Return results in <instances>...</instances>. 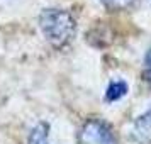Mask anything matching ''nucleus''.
I'll return each mask as SVG.
<instances>
[{"instance_id": "obj_3", "label": "nucleus", "mask_w": 151, "mask_h": 144, "mask_svg": "<svg viewBox=\"0 0 151 144\" xmlns=\"http://www.w3.org/2000/svg\"><path fill=\"white\" fill-rule=\"evenodd\" d=\"M132 137L139 144L151 143V109L136 119V122L132 125Z\"/></svg>"}, {"instance_id": "obj_2", "label": "nucleus", "mask_w": 151, "mask_h": 144, "mask_svg": "<svg viewBox=\"0 0 151 144\" xmlns=\"http://www.w3.org/2000/svg\"><path fill=\"white\" fill-rule=\"evenodd\" d=\"M78 144H117V139L104 120L90 119L78 132Z\"/></svg>"}, {"instance_id": "obj_7", "label": "nucleus", "mask_w": 151, "mask_h": 144, "mask_svg": "<svg viewBox=\"0 0 151 144\" xmlns=\"http://www.w3.org/2000/svg\"><path fill=\"white\" fill-rule=\"evenodd\" d=\"M144 76L151 83V49L146 53V58H144Z\"/></svg>"}, {"instance_id": "obj_6", "label": "nucleus", "mask_w": 151, "mask_h": 144, "mask_svg": "<svg viewBox=\"0 0 151 144\" xmlns=\"http://www.w3.org/2000/svg\"><path fill=\"white\" fill-rule=\"evenodd\" d=\"M100 2L110 10H126L136 4V0H100Z\"/></svg>"}, {"instance_id": "obj_4", "label": "nucleus", "mask_w": 151, "mask_h": 144, "mask_svg": "<svg viewBox=\"0 0 151 144\" xmlns=\"http://www.w3.org/2000/svg\"><path fill=\"white\" fill-rule=\"evenodd\" d=\"M126 93H127V83L122 82V80H117V82H112L109 85L107 93H105V98L109 102H116L119 98H122Z\"/></svg>"}, {"instance_id": "obj_1", "label": "nucleus", "mask_w": 151, "mask_h": 144, "mask_svg": "<svg viewBox=\"0 0 151 144\" xmlns=\"http://www.w3.org/2000/svg\"><path fill=\"white\" fill-rule=\"evenodd\" d=\"M39 27L44 37L55 48L66 46L76 32V22L73 15L61 9H46L39 15Z\"/></svg>"}, {"instance_id": "obj_5", "label": "nucleus", "mask_w": 151, "mask_h": 144, "mask_svg": "<svg viewBox=\"0 0 151 144\" xmlns=\"http://www.w3.org/2000/svg\"><path fill=\"white\" fill-rule=\"evenodd\" d=\"M48 124L46 122H41L37 124L34 129L31 130L29 134V141L27 144H49L48 143Z\"/></svg>"}]
</instances>
